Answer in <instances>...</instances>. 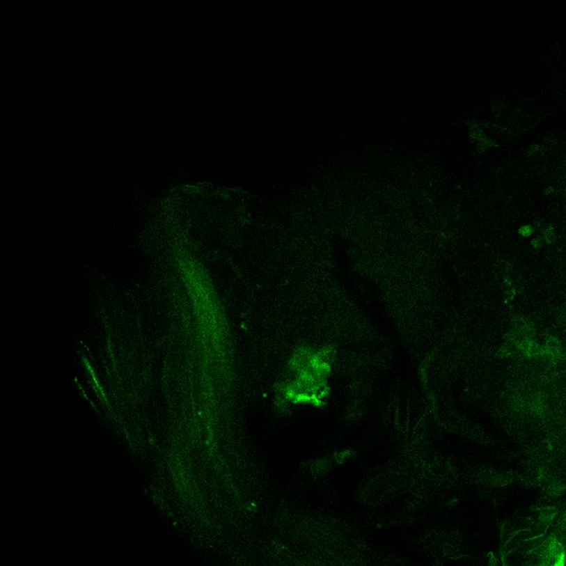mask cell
<instances>
[{"label":"cell","mask_w":566,"mask_h":566,"mask_svg":"<svg viewBox=\"0 0 566 566\" xmlns=\"http://www.w3.org/2000/svg\"><path fill=\"white\" fill-rule=\"evenodd\" d=\"M565 564V554L564 552L558 553L556 560L552 563V566H564Z\"/></svg>","instance_id":"obj_1"}]
</instances>
